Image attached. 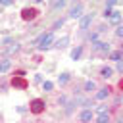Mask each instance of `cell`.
Returning <instances> with one entry per match:
<instances>
[{"instance_id":"1","label":"cell","mask_w":123,"mask_h":123,"mask_svg":"<svg viewBox=\"0 0 123 123\" xmlns=\"http://www.w3.org/2000/svg\"><path fill=\"white\" fill-rule=\"evenodd\" d=\"M52 42H54V35H52V33L42 35V37H40V42H38V48H40V50H46V48L52 46Z\"/></svg>"},{"instance_id":"2","label":"cell","mask_w":123,"mask_h":123,"mask_svg":"<svg viewBox=\"0 0 123 123\" xmlns=\"http://www.w3.org/2000/svg\"><path fill=\"white\" fill-rule=\"evenodd\" d=\"M37 15H38V10H37V8H23V10H21V17H23L25 21L35 19Z\"/></svg>"},{"instance_id":"3","label":"cell","mask_w":123,"mask_h":123,"mask_svg":"<svg viewBox=\"0 0 123 123\" xmlns=\"http://www.w3.org/2000/svg\"><path fill=\"white\" fill-rule=\"evenodd\" d=\"M12 86H15V88H27V86H29V83H27V79H25V77L13 75V77H12Z\"/></svg>"},{"instance_id":"4","label":"cell","mask_w":123,"mask_h":123,"mask_svg":"<svg viewBox=\"0 0 123 123\" xmlns=\"http://www.w3.org/2000/svg\"><path fill=\"white\" fill-rule=\"evenodd\" d=\"M44 108H46V104H44V100H40V98H35V100L31 102V111H33V113H40Z\"/></svg>"},{"instance_id":"5","label":"cell","mask_w":123,"mask_h":123,"mask_svg":"<svg viewBox=\"0 0 123 123\" xmlns=\"http://www.w3.org/2000/svg\"><path fill=\"white\" fill-rule=\"evenodd\" d=\"M83 13V4H73L69 10V17H81Z\"/></svg>"},{"instance_id":"6","label":"cell","mask_w":123,"mask_h":123,"mask_svg":"<svg viewBox=\"0 0 123 123\" xmlns=\"http://www.w3.org/2000/svg\"><path fill=\"white\" fill-rule=\"evenodd\" d=\"M92 17H94V13H88V15H83V17H81V29H86V27L90 25V21H92Z\"/></svg>"},{"instance_id":"7","label":"cell","mask_w":123,"mask_h":123,"mask_svg":"<svg viewBox=\"0 0 123 123\" xmlns=\"http://www.w3.org/2000/svg\"><path fill=\"white\" fill-rule=\"evenodd\" d=\"M92 48H94L96 52H98V50H100V52H108V50H110V44H108V42H94Z\"/></svg>"},{"instance_id":"8","label":"cell","mask_w":123,"mask_h":123,"mask_svg":"<svg viewBox=\"0 0 123 123\" xmlns=\"http://www.w3.org/2000/svg\"><path fill=\"white\" fill-rule=\"evenodd\" d=\"M110 92H111V90H110L108 86H106V88H100V90L96 92V98H98V100H104V98H106V96H108Z\"/></svg>"},{"instance_id":"9","label":"cell","mask_w":123,"mask_h":123,"mask_svg":"<svg viewBox=\"0 0 123 123\" xmlns=\"http://www.w3.org/2000/svg\"><path fill=\"white\" fill-rule=\"evenodd\" d=\"M81 121H85V123L92 121V111H90V110H85V111L81 113Z\"/></svg>"},{"instance_id":"10","label":"cell","mask_w":123,"mask_h":123,"mask_svg":"<svg viewBox=\"0 0 123 123\" xmlns=\"http://www.w3.org/2000/svg\"><path fill=\"white\" fill-rule=\"evenodd\" d=\"M67 44H69V37H63V38H60L56 42V48H65Z\"/></svg>"},{"instance_id":"11","label":"cell","mask_w":123,"mask_h":123,"mask_svg":"<svg viewBox=\"0 0 123 123\" xmlns=\"http://www.w3.org/2000/svg\"><path fill=\"white\" fill-rule=\"evenodd\" d=\"M81 54H83V46H77V48L71 52V58H73V60H79V58H81Z\"/></svg>"},{"instance_id":"12","label":"cell","mask_w":123,"mask_h":123,"mask_svg":"<svg viewBox=\"0 0 123 123\" xmlns=\"http://www.w3.org/2000/svg\"><path fill=\"white\" fill-rule=\"evenodd\" d=\"M100 73H102V77H106V79H108V77H111V73H113V69L106 65V67H102V69H100Z\"/></svg>"},{"instance_id":"13","label":"cell","mask_w":123,"mask_h":123,"mask_svg":"<svg viewBox=\"0 0 123 123\" xmlns=\"http://www.w3.org/2000/svg\"><path fill=\"white\" fill-rule=\"evenodd\" d=\"M110 19H111V23H119L121 21V13L119 12H111V17Z\"/></svg>"},{"instance_id":"14","label":"cell","mask_w":123,"mask_h":123,"mask_svg":"<svg viewBox=\"0 0 123 123\" xmlns=\"http://www.w3.org/2000/svg\"><path fill=\"white\" fill-rule=\"evenodd\" d=\"M67 81H69V73H62V75L58 77V83H60V85H65Z\"/></svg>"},{"instance_id":"15","label":"cell","mask_w":123,"mask_h":123,"mask_svg":"<svg viewBox=\"0 0 123 123\" xmlns=\"http://www.w3.org/2000/svg\"><path fill=\"white\" fill-rule=\"evenodd\" d=\"M108 121H110V115H108V113H106V111H104V113H100V115H98V123H108Z\"/></svg>"},{"instance_id":"16","label":"cell","mask_w":123,"mask_h":123,"mask_svg":"<svg viewBox=\"0 0 123 123\" xmlns=\"http://www.w3.org/2000/svg\"><path fill=\"white\" fill-rule=\"evenodd\" d=\"M10 65H12V63H10L8 60H4V62L0 63V73H4V71H8V69H10Z\"/></svg>"},{"instance_id":"17","label":"cell","mask_w":123,"mask_h":123,"mask_svg":"<svg viewBox=\"0 0 123 123\" xmlns=\"http://www.w3.org/2000/svg\"><path fill=\"white\" fill-rule=\"evenodd\" d=\"M42 88H44V90H52V88H54V83H52V81H44V83H42Z\"/></svg>"},{"instance_id":"18","label":"cell","mask_w":123,"mask_h":123,"mask_svg":"<svg viewBox=\"0 0 123 123\" xmlns=\"http://www.w3.org/2000/svg\"><path fill=\"white\" fill-rule=\"evenodd\" d=\"M94 86H96L94 81H86V83H85V90H94Z\"/></svg>"},{"instance_id":"19","label":"cell","mask_w":123,"mask_h":123,"mask_svg":"<svg viewBox=\"0 0 123 123\" xmlns=\"http://www.w3.org/2000/svg\"><path fill=\"white\" fill-rule=\"evenodd\" d=\"M110 58H111V60H117V62H119V60H121L123 56H121V52H111V54H110Z\"/></svg>"},{"instance_id":"20","label":"cell","mask_w":123,"mask_h":123,"mask_svg":"<svg viewBox=\"0 0 123 123\" xmlns=\"http://www.w3.org/2000/svg\"><path fill=\"white\" fill-rule=\"evenodd\" d=\"M115 35H117V37H123V27H121V25L117 27V31H115Z\"/></svg>"},{"instance_id":"21","label":"cell","mask_w":123,"mask_h":123,"mask_svg":"<svg viewBox=\"0 0 123 123\" xmlns=\"http://www.w3.org/2000/svg\"><path fill=\"white\" fill-rule=\"evenodd\" d=\"M117 69H119V71H121V73H123V58H121V60H119V62H117Z\"/></svg>"}]
</instances>
